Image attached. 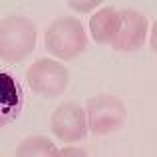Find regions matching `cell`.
Here are the masks:
<instances>
[{"mask_svg":"<svg viewBox=\"0 0 157 157\" xmlns=\"http://www.w3.org/2000/svg\"><path fill=\"white\" fill-rule=\"evenodd\" d=\"M26 82L34 94L40 98H58L68 90L70 72L62 62H56L52 58H40L32 62V66L26 70Z\"/></svg>","mask_w":157,"mask_h":157,"instance_id":"cell-4","label":"cell"},{"mask_svg":"<svg viewBox=\"0 0 157 157\" xmlns=\"http://www.w3.org/2000/svg\"><path fill=\"white\" fill-rule=\"evenodd\" d=\"M119 26H121V14L113 6L100 8L90 18V34L98 44L111 46V42L115 40V36L119 32Z\"/></svg>","mask_w":157,"mask_h":157,"instance_id":"cell-8","label":"cell"},{"mask_svg":"<svg viewBox=\"0 0 157 157\" xmlns=\"http://www.w3.org/2000/svg\"><path fill=\"white\" fill-rule=\"evenodd\" d=\"M36 48V24L28 16L10 14L0 20V58L8 64L26 60Z\"/></svg>","mask_w":157,"mask_h":157,"instance_id":"cell-1","label":"cell"},{"mask_svg":"<svg viewBox=\"0 0 157 157\" xmlns=\"http://www.w3.org/2000/svg\"><path fill=\"white\" fill-rule=\"evenodd\" d=\"M68 6L76 12H92L98 6H101V2L100 0H96V2H68Z\"/></svg>","mask_w":157,"mask_h":157,"instance_id":"cell-10","label":"cell"},{"mask_svg":"<svg viewBox=\"0 0 157 157\" xmlns=\"http://www.w3.org/2000/svg\"><path fill=\"white\" fill-rule=\"evenodd\" d=\"M58 155H60V149L56 147V143L44 135L26 137L16 147V157H58Z\"/></svg>","mask_w":157,"mask_h":157,"instance_id":"cell-9","label":"cell"},{"mask_svg":"<svg viewBox=\"0 0 157 157\" xmlns=\"http://www.w3.org/2000/svg\"><path fill=\"white\" fill-rule=\"evenodd\" d=\"M149 46L151 50L157 54V20L153 22V26H151V34H149Z\"/></svg>","mask_w":157,"mask_h":157,"instance_id":"cell-12","label":"cell"},{"mask_svg":"<svg viewBox=\"0 0 157 157\" xmlns=\"http://www.w3.org/2000/svg\"><path fill=\"white\" fill-rule=\"evenodd\" d=\"M50 129L60 141L74 143L82 141L88 135V119L86 109L74 101L58 105L50 115Z\"/></svg>","mask_w":157,"mask_h":157,"instance_id":"cell-5","label":"cell"},{"mask_svg":"<svg viewBox=\"0 0 157 157\" xmlns=\"http://www.w3.org/2000/svg\"><path fill=\"white\" fill-rule=\"evenodd\" d=\"M58 157H88V153H86V149H82V147L68 145V147H62Z\"/></svg>","mask_w":157,"mask_h":157,"instance_id":"cell-11","label":"cell"},{"mask_svg":"<svg viewBox=\"0 0 157 157\" xmlns=\"http://www.w3.org/2000/svg\"><path fill=\"white\" fill-rule=\"evenodd\" d=\"M24 101V88L18 78L6 70H0V129L20 117Z\"/></svg>","mask_w":157,"mask_h":157,"instance_id":"cell-7","label":"cell"},{"mask_svg":"<svg viewBox=\"0 0 157 157\" xmlns=\"http://www.w3.org/2000/svg\"><path fill=\"white\" fill-rule=\"evenodd\" d=\"M121 14V26L115 36V40L111 42V48L117 52H135L145 44L147 30H149V22H147L145 14L137 10H119Z\"/></svg>","mask_w":157,"mask_h":157,"instance_id":"cell-6","label":"cell"},{"mask_svg":"<svg viewBox=\"0 0 157 157\" xmlns=\"http://www.w3.org/2000/svg\"><path fill=\"white\" fill-rule=\"evenodd\" d=\"M44 46L58 60H74L88 48V36L76 16H62L48 26Z\"/></svg>","mask_w":157,"mask_h":157,"instance_id":"cell-2","label":"cell"},{"mask_svg":"<svg viewBox=\"0 0 157 157\" xmlns=\"http://www.w3.org/2000/svg\"><path fill=\"white\" fill-rule=\"evenodd\" d=\"M86 119H88V131L94 135H109L121 129L127 119V107L123 100L111 94H100L90 98L86 104Z\"/></svg>","mask_w":157,"mask_h":157,"instance_id":"cell-3","label":"cell"}]
</instances>
